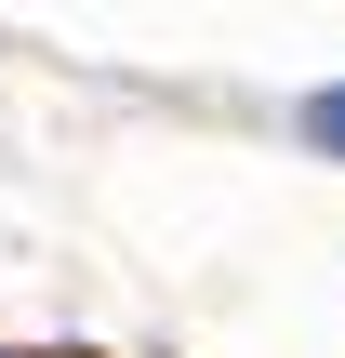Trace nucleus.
I'll list each match as a JSON object with an SVG mask.
<instances>
[{
    "label": "nucleus",
    "mask_w": 345,
    "mask_h": 358,
    "mask_svg": "<svg viewBox=\"0 0 345 358\" xmlns=\"http://www.w3.org/2000/svg\"><path fill=\"white\" fill-rule=\"evenodd\" d=\"M306 146H319V159H345V93H306Z\"/></svg>",
    "instance_id": "1"
},
{
    "label": "nucleus",
    "mask_w": 345,
    "mask_h": 358,
    "mask_svg": "<svg viewBox=\"0 0 345 358\" xmlns=\"http://www.w3.org/2000/svg\"><path fill=\"white\" fill-rule=\"evenodd\" d=\"M0 358H93V345H0Z\"/></svg>",
    "instance_id": "2"
}]
</instances>
